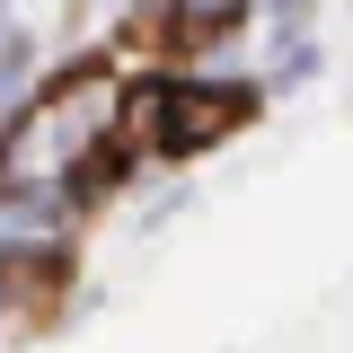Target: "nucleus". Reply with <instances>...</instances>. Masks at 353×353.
I'll use <instances>...</instances> for the list:
<instances>
[{"mask_svg": "<svg viewBox=\"0 0 353 353\" xmlns=\"http://www.w3.org/2000/svg\"><path fill=\"white\" fill-rule=\"evenodd\" d=\"M124 53H97V62H71L62 80L36 88V106L9 124L0 141V185L9 194H36V185H71V176L124 132Z\"/></svg>", "mask_w": 353, "mask_h": 353, "instance_id": "nucleus-1", "label": "nucleus"}, {"mask_svg": "<svg viewBox=\"0 0 353 353\" xmlns=\"http://www.w3.org/2000/svg\"><path fill=\"white\" fill-rule=\"evenodd\" d=\"M248 115H256V88L248 80H159L124 106V132L150 141V150H168V159H194V150L230 141Z\"/></svg>", "mask_w": 353, "mask_h": 353, "instance_id": "nucleus-2", "label": "nucleus"}, {"mask_svg": "<svg viewBox=\"0 0 353 353\" xmlns=\"http://www.w3.org/2000/svg\"><path fill=\"white\" fill-rule=\"evenodd\" d=\"M62 283H71V256H53V248H18V256H0V301H9V318L27 327V318H53V301H62Z\"/></svg>", "mask_w": 353, "mask_h": 353, "instance_id": "nucleus-3", "label": "nucleus"}]
</instances>
